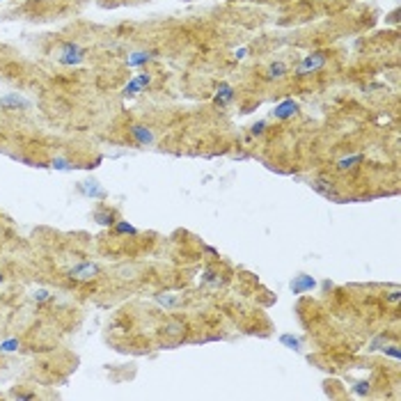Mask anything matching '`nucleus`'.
I'll return each instance as SVG.
<instances>
[{
	"instance_id": "5701e85b",
	"label": "nucleus",
	"mask_w": 401,
	"mask_h": 401,
	"mask_svg": "<svg viewBox=\"0 0 401 401\" xmlns=\"http://www.w3.org/2000/svg\"><path fill=\"white\" fill-rule=\"evenodd\" d=\"M383 351H385V356L394 358V360H399V358H401V351H399V346H387V348H383Z\"/></svg>"
},
{
	"instance_id": "dca6fc26",
	"label": "nucleus",
	"mask_w": 401,
	"mask_h": 401,
	"mask_svg": "<svg viewBox=\"0 0 401 401\" xmlns=\"http://www.w3.org/2000/svg\"><path fill=\"white\" fill-rule=\"evenodd\" d=\"M202 284H206V287H220V284H222V278L206 268L204 275H202Z\"/></svg>"
},
{
	"instance_id": "20e7f679",
	"label": "nucleus",
	"mask_w": 401,
	"mask_h": 401,
	"mask_svg": "<svg viewBox=\"0 0 401 401\" xmlns=\"http://www.w3.org/2000/svg\"><path fill=\"white\" fill-rule=\"evenodd\" d=\"M323 64H325V53H312V55H307L301 64H298V74H301V76L312 74V71L321 69Z\"/></svg>"
},
{
	"instance_id": "2eb2a0df",
	"label": "nucleus",
	"mask_w": 401,
	"mask_h": 401,
	"mask_svg": "<svg viewBox=\"0 0 401 401\" xmlns=\"http://www.w3.org/2000/svg\"><path fill=\"white\" fill-rule=\"evenodd\" d=\"M362 160H364L362 154H356V156H346V159H341L340 163H337V167H340V170H348V167H356L358 163H362Z\"/></svg>"
},
{
	"instance_id": "b1692460",
	"label": "nucleus",
	"mask_w": 401,
	"mask_h": 401,
	"mask_svg": "<svg viewBox=\"0 0 401 401\" xmlns=\"http://www.w3.org/2000/svg\"><path fill=\"white\" fill-rule=\"evenodd\" d=\"M358 394H367L369 392V383H364V381H360V383H356V387H353Z\"/></svg>"
},
{
	"instance_id": "f03ea898",
	"label": "nucleus",
	"mask_w": 401,
	"mask_h": 401,
	"mask_svg": "<svg viewBox=\"0 0 401 401\" xmlns=\"http://www.w3.org/2000/svg\"><path fill=\"white\" fill-rule=\"evenodd\" d=\"M97 275H99V266L92 264V261H80V264H76L74 268L67 271L69 280H76V282H90V280H94Z\"/></svg>"
},
{
	"instance_id": "a211bd4d",
	"label": "nucleus",
	"mask_w": 401,
	"mask_h": 401,
	"mask_svg": "<svg viewBox=\"0 0 401 401\" xmlns=\"http://www.w3.org/2000/svg\"><path fill=\"white\" fill-rule=\"evenodd\" d=\"M156 303H159L160 307H174V305L179 303V298H177V296H170V294H165V296L159 294L156 296Z\"/></svg>"
},
{
	"instance_id": "1a4fd4ad",
	"label": "nucleus",
	"mask_w": 401,
	"mask_h": 401,
	"mask_svg": "<svg viewBox=\"0 0 401 401\" xmlns=\"http://www.w3.org/2000/svg\"><path fill=\"white\" fill-rule=\"evenodd\" d=\"M314 284H317L314 278H310V275H298V278L291 280V291H294V294H305V291H310Z\"/></svg>"
},
{
	"instance_id": "39448f33",
	"label": "nucleus",
	"mask_w": 401,
	"mask_h": 401,
	"mask_svg": "<svg viewBox=\"0 0 401 401\" xmlns=\"http://www.w3.org/2000/svg\"><path fill=\"white\" fill-rule=\"evenodd\" d=\"M0 108L2 110H19V108H30V101L23 99L19 92H9L5 97H0Z\"/></svg>"
},
{
	"instance_id": "4468645a",
	"label": "nucleus",
	"mask_w": 401,
	"mask_h": 401,
	"mask_svg": "<svg viewBox=\"0 0 401 401\" xmlns=\"http://www.w3.org/2000/svg\"><path fill=\"white\" fill-rule=\"evenodd\" d=\"M113 227H115V232H117V234H131V236L138 234V229L133 227V225H129L126 220H115Z\"/></svg>"
},
{
	"instance_id": "cd10ccee",
	"label": "nucleus",
	"mask_w": 401,
	"mask_h": 401,
	"mask_svg": "<svg viewBox=\"0 0 401 401\" xmlns=\"http://www.w3.org/2000/svg\"><path fill=\"white\" fill-rule=\"evenodd\" d=\"M245 53H248V48H236L234 58H236V60H243V58H245Z\"/></svg>"
},
{
	"instance_id": "ddd939ff",
	"label": "nucleus",
	"mask_w": 401,
	"mask_h": 401,
	"mask_svg": "<svg viewBox=\"0 0 401 401\" xmlns=\"http://www.w3.org/2000/svg\"><path fill=\"white\" fill-rule=\"evenodd\" d=\"M287 74V64L284 62H273L271 67H268V74L266 76L271 78V80H275V78H282Z\"/></svg>"
},
{
	"instance_id": "6ab92c4d",
	"label": "nucleus",
	"mask_w": 401,
	"mask_h": 401,
	"mask_svg": "<svg viewBox=\"0 0 401 401\" xmlns=\"http://www.w3.org/2000/svg\"><path fill=\"white\" fill-rule=\"evenodd\" d=\"M51 165L55 167V170H62V172H67V170H74V163L67 159H53L51 160Z\"/></svg>"
},
{
	"instance_id": "7ed1b4c3",
	"label": "nucleus",
	"mask_w": 401,
	"mask_h": 401,
	"mask_svg": "<svg viewBox=\"0 0 401 401\" xmlns=\"http://www.w3.org/2000/svg\"><path fill=\"white\" fill-rule=\"evenodd\" d=\"M78 190H80L85 197H92V200H106V188H103L97 179H85V181H80L78 183Z\"/></svg>"
},
{
	"instance_id": "423d86ee",
	"label": "nucleus",
	"mask_w": 401,
	"mask_h": 401,
	"mask_svg": "<svg viewBox=\"0 0 401 401\" xmlns=\"http://www.w3.org/2000/svg\"><path fill=\"white\" fill-rule=\"evenodd\" d=\"M296 113H298V103H296L294 99H287V101H282V103L275 106L273 117H275V120H289V117H294Z\"/></svg>"
},
{
	"instance_id": "9d476101",
	"label": "nucleus",
	"mask_w": 401,
	"mask_h": 401,
	"mask_svg": "<svg viewBox=\"0 0 401 401\" xmlns=\"http://www.w3.org/2000/svg\"><path fill=\"white\" fill-rule=\"evenodd\" d=\"M234 99V87L232 85H227V83H220L218 85V94H216V106H227L229 101Z\"/></svg>"
},
{
	"instance_id": "393cba45",
	"label": "nucleus",
	"mask_w": 401,
	"mask_h": 401,
	"mask_svg": "<svg viewBox=\"0 0 401 401\" xmlns=\"http://www.w3.org/2000/svg\"><path fill=\"white\" fill-rule=\"evenodd\" d=\"M14 399H23V401H30V399H35V394H32V392H16V394H14Z\"/></svg>"
},
{
	"instance_id": "412c9836",
	"label": "nucleus",
	"mask_w": 401,
	"mask_h": 401,
	"mask_svg": "<svg viewBox=\"0 0 401 401\" xmlns=\"http://www.w3.org/2000/svg\"><path fill=\"white\" fill-rule=\"evenodd\" d=\"M16 348H19V340H7V341L0 344V351H5V353H12Z\"/></svg>"
},
{
	"instance_id": "0eeeda50",
	"label": "nucleus",
	"mask_w": 401,
	"mask_h": 401,
	"mask_svg": "<svg viewBox=\"0 0 401 401\" xmlns=\"http://www.w3.org/2000/svg\"><path fill=\"white\" fill-rule=\"evenodd\" d=\"M149 80H152L149 74H140V76H136L126 87H124V90H121L124 92V97H133V94H138V92H142L144 85H149Z\"/></svg>"
},
{
	"instance_id": "4be33fe9",
	"label": "nucleus",
	"mask_w": 401,
	"mask_h": 401,
	"mask_svg": "<svg viewBox=\"0 0 401 401\" xmlns=\"http://www.w3.org/2000/svg\"><path fill=\"white\" fill-rule=\"evenodd\" d=\"M32 298H35L37 303H44V301H48V298H51V294H48L46 289H37V291L32 294Z\"/></svg>"
},
{
	"instance_id": "bb28decb",
	"label": "nucleus",
	"mask_w": 401,
	"mask_h": 401,
	"mask_svg": "<svg viewBox=\"0 0 401 401\" xmlns=\"http://www.w3.org/2000/svg\"><path fill=\"white\" fill-rule=\"evenodd\" d=\"M264 129H266V121H257L255 126H252V133L257 136V133H264Z\"/></svg>"
},
{
	"instance_id": "f257e3e1",
	"label": "nucleus",
	"mask_w": 401,
	"mask_h": 401,
	"mask_svg": "<svg viewBox=\"0 0 401 401\" xmlns=\"http://www.w3.org/2000/svg\"><path fill=\"white\" fill-rule=\"evenodd\" d=\"M55 60L60 62V64H67V67H74V64H80L85 60V51L80 48L78 44H62L58 51H55Z\"/></svg>"
},
{
	"instance_id": "9b49d317",
	"label": "nucleus",
	"mask_w": 401,
	"mask_h": 401,
	"mask_svg": "<svg viewBox=\"0 0 401 401\" xmlns=\"http://www.w3.org/2000/svg\"><path fill=\"white\" fill-rule=\"evenodd\" d=\"M152 58H154V53H149V51H136V53H131L126 58V64L129 67H140V64H147Z\"/></svg>"
},
{
	"instance_id": "a878e982",
	"label": "nucleus",
	"mask_w": 401,
	"mask_h": 401,
	"mask_svg": "<svg viewBox=\"0 0 401 401\" xmlns=\"http://www.w3.org/2000/svg\"><path fill=\"white\" fill-rule=\"evenodd\" d=\"M399 298H401V291H399V289H394L392 294L387 296V301H390V303H399Z\"/></svg>"
},
{
	"instance_id": "c85d7f7f",
	"label": "nucleus",
	"mask_w": 401,
	"mask_h": 401,
	"mask_svg": "<svg viewBox=\"0 0 401 401\" xmlns=\"http://www.w3.org/2000/svg\"><path fill=\"white\" fill-rule=\"evenodd\" d=\"M0 282H2V278H0Z\"/></svg>"
},
{
	"instance_id": "f3484780",
	"label": "nucleus",
	"mask_w": 401,
	"mask_h": 401,
	"mask_svg": "<svg viewBox=\"0 0 401 401\" xmlns=\"http://www.w3.org/2000/svg\"><path fill=\"white\" fill-rule=\"evenodd\" d=\"M280 341L284 344V346H289L291 351H301L303 348V344H301V340L298 337H294V335H282L280 337Z\"/></svg>"
},
{
	"instance_id": "aec40b11",
	"label": "nucleus",
	"mask_w": 401,
	"mask_h": 401,
	"mask_svg": "<svg viewBox=\"0 0 401 401\" xmlns=\"http://www.w3.org/2000/svg\"><path fill=\"white\" fill-rule=\"evenodd\" d=\"M183 330V323H179V321H170V323H165V333L167 335H179Z\"/></svg>"
},
{
	"instance_id": "f8f14e48",
	"label": "nucleus",
	"mask_w": 401,
	"mask_h": 401,
	"mask_svg": "<svg viewBox=\"0 0 401 401\" xmlns=\"http://www.w3.org/2000/svg\"><path fill=\"white\" fill-rule=\"evenodd\" d=\"M94 220H97L99 225H103V227H113L115 213L110 211V209H97V211H94Z\"/></svg>"
},
{
	"instance_id": "6e6552de",
	"label": "nucleus",
	"mask_w": 401,
	"mask_h": 401,
	"mask_svg": "<svg viewBox=\"0 0 401 401\" xmlns=\"http://www.w3.org/2000/svg\"><path fill=\"white\" fill-rule=\"evenodd\" d=\"M129 131H131V136H133V140H136L138 144H152L154 142L152 129H147V126H142V124H133Z\"/></svg>"
}]
</instances>
